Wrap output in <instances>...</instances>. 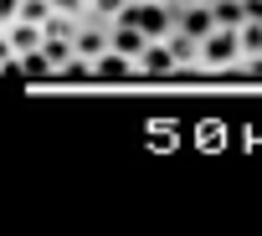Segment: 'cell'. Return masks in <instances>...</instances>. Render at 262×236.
<instances>
[{
	"mask_svg": "<svg viewBox=\"0 0 262 236\" xmlns=\"http://www.w3.org/2000/svg\"><path fill=\"white\" fill-rule=\"evenodd\" d=\"M242 67V41H236V31L231 26H211L206 36H201V62H195V72H236Z\"/></svg>",
	"mask_w": 262,
	"mask_h": 236,
	"instance_id": "1",
	"label": "cell"
},
{
	"mask_svg": "<svg viewBox=\"0 0 262 236\" xmlns=\"http://www.w3.org/2000/svg\"><path fill=\"white\" fill-rule=\"evenodd\" d=\"M118 21H134L149 41H160V36L175 31V6H170V0H128Z\"/></svg>",
	"mask_w": 262,
	"mask_h": 236,
	"instance_id": "2",
	"label": "cell"
},
{
	"mask_svg": "<svg viewBox=\"0 0 262 236\" xmlns=\"http://www.w3.org/2000/svg\"><path fill=\"white\" fill-rule=\"evenodd\" d=\"M72 52H77V72L88 77V72H93V62L108 52V21H98V16H77V31H72Z\"/></svg>",
	"mask_w": 262,
	"mask_h": 236,
	"instance_id": "3",
	"label": "cell"
},
{
	"mask_svg": "<svg viewBox=\"0 0 262 236\" xmlns=\"http://www.w3.org/2000/svg\"><path fill=\"white\" fill-rule=\"evenodd\" d=\"M41 67L47 77H72L77 72V52H72V36H41Z\"/></svg>",
	"mask_w": 262,
	"mask_h": 236,
	"instance_id": "4",
	"label": "cell"
},
{
	"mask_svg": "<svg viewBox=\"0 0 262 236\" xmlns=\"http://www.w3.org/2000/svg\"><path fill=\"white\" fill-rule=\"evenodd\" d=\"M134 72H144V77H175V57H170L165 36L160 41H144V52L134 57Z\"/></svg>",
	"mask_w": 262,
	"mask_h": 236,
	"instance_id": "5",
	"label": "cell"
},
{
	"mask_svg": "<svg viewBox=\"0 0 262 236\" xmlns=\"http://www.w3.org/2000/svg\"><path fill=\"white\" fill-rule=\"evenodd\" d=\"M144 31L134 26V21H108V52H118V57H128V62H134L139 52H144Z\"/></svg>",
	"mask_w": 262,
	"mask_h": 236,
	"instance_id": "6",
	"label": "cell"
},
{
	"mask_svg": "<svg viewBox=\"0 0 262 236\" xmlns=\"http://www.w3.org/2000/svg\"><path fill=\"white\" fill-rule=\"evenodd\" d=\"M216 26V16H211V6H206V0H195V6H175V31H185V36H206Z\"/></svg>",
	"mask_w": 262,
	"mask_h": 236,
	"instance_id": "7",
	"label": "cell"
},
{
	"mask_svg": "<svg viewBox=\"0 0 262 236\" xmlns=\"http://www.w3.org/2000/svg\"><path fill=\"white\" fill-rule=\"evenodd\" d=\"M165 46H170V57H175V72H195V62H201V41H195V36L170 31V36H165Z\"/></svg>",
	"mask_w": 262,
	"mask_h": 236,
	"instance_id": "8",
	"label": "cell"
},
{
	"mask_svg": "<svg viewBox=\"0 0 262 236\" xmlns=\"http://www.w3.org/2000/svg\"><path fill=\"white\" fill-rule=\"evenodd\" d=\"M0 31H6V41H11L16 57H26V52L41 46V26H36V21H11V26H0Z\"/></svg>",
	"mask_w": 262,
	"mask_h": 236,
	"instance_id": "9",
	"label": "cell"
},
{
	"mask_svg": "<svg viewBox=\"0 0 262 236\" xmlns=\"http://www.w3.org/2000/svg\"><path fill=\"white\" fill-rule=\"evenodd\" d=\"M93 77H103V82H118V77H134V62H128V57H118V52H103V57L93 62Z\"/></svg>",
	"mask_w": 262,
	"mask_h": 236,
	"instance_id": "10",
	"label": "cell"
},
{
	"mask_svg": "<svg viewBox=\"0 0 262 236\" xmlns=\"http://www.w3.org/2000/svg\"><path fill=\"white\" fill-rule=\"evenodd\" d=\"M211 16H216V26H231V31L247 21V16H242V0H216V6H211Z\"/></svg>",
	"mask_w": 262,
	"mask_h": 236,
	"instance_id": "11",
	"label": "cell"
},
{
	"mask_svg": "<svg viewBox=\"0 0 262 236\" xmlns=\"http://www.w3.org/2000/svg\"><path fill=\"white\" fill-rule=\"evenodd\" d=\"M47 16H52V0H21V16H16V21H36V26H47Z\"/></svg>",
	"mask_w": 262,
	"mask_h": 236,
	"instance_id": "12",
	"label": "cell"
},
{
	"mask_svg": "<svg viewBox=\"0 0 262 236\" xmlns=\"http://www.w3.org/2000/svg\"><path fill=\"white\" fill-rule=\"evenodd\" d=\"M52 11H62V16H88V0H52Z\"/></svg>",
	"mask_w": 262,
	"mask_h": 236,
	"instance_id": "13",
	"label": "cell"
},
{
	"mask_svg": "<svg viewBox=\"0 0 262 236\" xmlns=\"http://www.w3.org/2000/svg\"><path fill=\"white\" fill-rule=\"evenodd\" d=\"M21 16V0H0V26H11Z\"/></svg>",
	"mask_w": 262,
	"mask_h": 236,
	"instance_id": "14",
	"label": "cell"
},
{
	"mask_svg": "<svg viewBox=\"0 0 262 236\" xmlns=\"http://www.w3.org/2000/svg\"><path fill=\"white\" fill-rule=\"evenodd\" d=\"M242 16L247 21H262V0H242Z\"/></svg>",
	"mask_w": 262,
	"mask_h": 236,
	"instance_id": "15",
	"label": "cell"
},
{
	"mask_svg": "<svg viewBox=\"0 0 262 236\" xmlns=\"http://www.w3.org/2000/svg\"><path fill=\"white\" fill-rule=\"evenodd\" d=\"M11 57H16V52H11V41H6V31H0V67H6Z\"/></svg>",
	"mask_w": 262,
	"mask_h": 236,
	"instance_id": "16",
	"label": "cell"
},
{
	"mask_svg": "<svg viewBox=\"0 0 262 236\" xmlns=\"http://www.w3.org/2000/svg\"><path fill=\"white\" fill-rule=\"evenodd\" d=\"M170 6H195V0H170Z\"/></svg>",
	"mask_w": 262,
	"mask_h": 236,
	"instance_id": "17",
	"label": "cell"
},
{
	"mask_svg": "<svg viewBox=\"0 0 262 236\" xmlns=\"http://www.w3.org/2000/svg\"><path fill=\"white\" fill-rule=\"evenodd\" d=\"M206 6H216V0H206Z\"/></svg>",
	"mask_w": 262,
	"mask_h": 236,
	"instance_id": "18",
	"label": "cell"
}]
</instances>
